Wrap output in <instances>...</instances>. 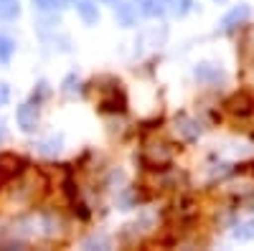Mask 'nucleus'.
<instances>
[{"label":"nucleus","mask_w":254,"mask_h":251,"mask_svg":"<svg viewBox=\"0 0 254 251\" xmlns=\"http://www.w3.org/2000/svg\"><path fill=\"white\" fill-rule=\"evenodd\" d=\"M224 109L234 117V119H239V122L252 119V117H254V94H249V92L234 94V97L224 104Z\"/></svg>","instance_id":"f257e3e1"}]
</instances>
